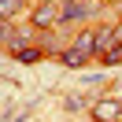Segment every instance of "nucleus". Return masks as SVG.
Segmentation results:
<instances>
[{
  "label": "nucleus",
  "mask_w": 122,
  "mask_h": 122,
  "mask_svg": "<svg viewBox=\"0 0 122 122\" xmlns=\"http://www.w3.org/2000/svg\"><path fill=\"white\" fill-rule=\"evenodd\" d=\"M33 30H48V26H56L59 22V4H56V0H45V4H37V8H33Z\"/></svg>",
  "instance_id": "f03ea898"
},
{
  "label": "nucleus",
  "mask_w": 122,
  "mask_h": 122,
  "mask_svg": "<svg viewBox=\"0 0 122 122\" xmlns=\"http://www.w3.org/2000/svg\"><path fill=\"white\" fill-rule=\"evenodd\" d=\"M100 4H81V0H63L59 4V22H74V19H85L92 15Z\"/></svg>",
  "instance_id": "7ed1b4c3"
},
{
  "label": "nucleus",
  "mask_w": 122,
  "mask_h": 122,
  "mask_svg": "<svg viewBox=\"0 0 122 122\" xmlns=\"http://www.w3.org/2000/svg\"><path fill=\"white\" fill-rule=\"evenodd\" d=\"M15 59H19V63H37V59H41V48H19Z\"/></svg>",
  "instance_id": "0eeeda50"
},
{
  "label": "nucleus",
  "mask_w": 122,
  "mask_h": 122,
  "mask_svg": "<svg viewBox=\"0 0 122 122\" xmlns=\"http://www.w3.org/2000/svg\"><path fill=\"white\" fill-rule=\"evenodd\" d=\"M89 59H96V30H81L74 37V45L63 52V63L67 67H85Z\"/></svg>",
  "instance_id": "f257e3e1"
},
{
  "label": "nucleus",
  "mask_w": 122,
  "mask_h": 122,
  "mask_svg": "<svg viewBox=\"0 0 122 122\" xmlns=\"http://www.w3.org/2000/svg\"><path fill=\"white\" fill-rule=\"evenodd\" d=\"M122 118V104L118 100H100L92 104V122H118Z\"/></svg>",
  "instance_id": "20e7f679"
},
{
  "label": "nucleus",
  "mask_w": 122,
  "mask_h": 122,
  "mask_svg": "<svg viewBox=\"0 0 122 122\" xmlns=\"http://www.w3.org/2000/svg\"><path fill=\"white\" fill-rule=\"evenodd\" d=\"M115 37H122V22L100 26V30H96V56H104L107 48H115Z\"/></svg>",
  "instance_id": "39448f33"
},
{
  "label": "nucleus",
  "mask_w": 122,
  "mask_h": 122,
  "mask_svg": "<svg viewBox=\"0 0 122 122\" xmlns=\"http://www.w3.org/2000/svg\"><path fill=\"white\" fill-rule=\"evenodd\" d=\"M100 59H104L107 67H115V63H122V45H115V48H107V52L100 56Z\"/></svg>",
  "instance_id": "6e6552de"
},
{
  "label": "nucleus",
  "mask_w": 122,
  "mask_h": 122,
  "mask_svg": "<svg viewBox=\"0 0 122 122\" xmlns=\"http://www.w3.org/2000/svg\"><path fill=\"white\" fill-rule=\"evenodd\" d=\"M26 8V0H0V19H15Z\"/></svg>",
  "instance_id": "423d86ee"
}]
</instances>
